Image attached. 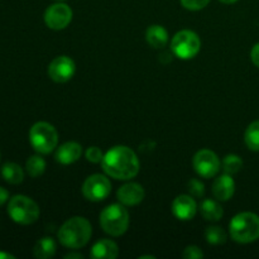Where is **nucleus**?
<instances>
[{
  "label": "nucleus",
  "instance_id": "1",
  "mask_svg": "<svg viewBox=\"0 0 259 259\" xmlns=\"http://www.w3.org/2000/svg\"><path fill=\"white\" fill-rule=\"evenodd\" d=\"M101 166L108 176L121 181L134 179L141 168L137 154L125 146H115L109 149L104 154Z\"/></svg>",
  "mask_w": 259,
  "mask_h": 259
},
{
  "label": "nucleus",
  "instance_id": "2",
  "mask_svg": "<svg viewBox=\"0 0 259 259\" xmlns=\"http://www.w3.org/2000/svg\"><path fill=\"white\" fill-rule=\"evenodd\" d=\"M93 228L90 222L82 217H73L63 223L58 230V240L61 244L70 249H78L85 247L91 239Z\"/></svg>",
  "mask_w": 259,
  "mask_h": 259
},
{
  "label": "nucleus",
  "instance_id": "3",
  "mask_svg": "<svg viewBox=\"0 0 259 259\" xmlns=\"http://www.w3.org/2000/svg\"><path fill=\"white\" fill-rule=\"evenodd\" d=\"M229 233L240 244H248L259 239V217L254 212H240L229 223Z\"/></svg>",
  "mask_w": 259,
  "mask_h": 259
},
{
  "label": "nucleus",
  "instance_id": "4",
  "mask_svg": "<svg viewBox=\"0 0 259 259\" xmlns=\"http://www.w3.org/2000/svg\"><path fill=\"white\" fill-rule=\"evenodd\" d=\"M129 212L123 204H111L100 214V225L111 237H120L128 230Z\"/></svg>",
  "mask_w": 259,
  "mask_h": 259
},
{
  "label": "nucleus",
  "instance_id": "5",
  "mask_svg": "<svg viewBox=\"0 0 259 259\" xmlns=\"http://www.w3.org/2000/svg\"><path fill=\"white\" fill-rule=\"evenodd\" d=\"M8 214L10 219L20 225H30L39 218V207L37 202L24 195H15L9 200Z\"/></svg>",
  "mask_w": 259,
  "mask_h": 259
},
{
  "label": "nucleus",
  "instance_id": "6",
  "mask_svg": "<svg viewBox=\"0 0 259 259\" xmlns=\"http://www.w3.org/2000/svg\"><path fill=\"white\" fill-rule=\"evenodd\" d=\"M29 142L35 152L48 154L57 147L58 133L52 124L38 121L30 128Z\"/></svg>",
  "mask_w": 259,
  "mask_h": 259
},
{
  "label": "nucleus",
  "instance_id": "7",
  "mask_svg": "<svg viewBox=\"0 0 259 259\" xmlns=\"http://www.w3.org/2000/svg\"><path fill=\"white\" fill-rule=\"evenodd\" d=\"M171 50L176 57L181 60H190L200 52L201 40L199 35L192 30H180L172 38Z\"/></svg>",
  "mask_w": 259,
  "mask_h": 259
},
{
  "label": "nucleus",
  "instance_id": "8",
  "mask_svg": "<svg viewBox=\"0 0 259 259\" xmlns=\"http://www.w3.org/2000/svg\"><path fill=\"white\" fill-rule=\"evenodd\" d=\"M111 184L104 175L95 174L88 177L82 185V194L90 201H103L110 195Z\"/></svg>",
  "mask_w": 259,
  "mask_h": 259
},
{
  "label": "nucleus",
  "instance_id": "9",
  "mask_svg": "<svg viewBox=\"0 0 259 259\" xmlns=\"http://www.w3.org/2000/svg\"><path fill=\"white\" fill-rule=\"evenodd\" d=\"M194 168L199 176L204 179H211L220 171V159L210 149H201L194 157Z\"/></svg>",
  "mask_w": 259,
  "mask_h": 259
},
{
  "label": "nucleus",
  "instance_id": "10",
  "mask_svg": "<svg viewBox=\"0 0 259 259\" xmlns=\"http://www.w3.org/2000/svg\"><path fill=\"white\" fill-rule=\"evenodd\" d=\"M72 20V10L67 4L56 3L47 8L45 13V22L53 30L65 29Z\"/></svg>",
  "mask_w": 259,
  "mask_h": 259
},
{
  "label": "nucleus",
  "instance_id": "11",
  "mask_svg": "<svg viewBox=\"0 0 259 259\" xmlns=\"http://www.w3.org/2000/svg\"><path fill=\"white\" fill-rule=\"evenodd\" d=\"M76 72V65L68 56H58L48 66V76L55 82L63 83L70 81Z\"/></svg>",
  "mask_w": 259,
  "mask_h": 259
},
{
  "label": "nucleus",
  "instance_id": "12",
  "mask_svg": "<svg viewBox=\"0 0 259 259\" xmlns=\"http://www.w3.org/2000/svg\"><path fill=\"white\" fill-rule=\"evenodd\" d=\"M196 201L190 195H180L172 202V212L179 220H191L196 215Z\"/></svg>",
  "mask_w": 259,
  "mask_h": 259
},
{
  "label": "nucleus",
  "instance_id": "13",
  "mask_svg": "<svg viewBox=\"0 0 259 259\" xmlns=\"http://www.w3.org/2000/svg\"><path fill=\"white\" fill-rule=\"evenodd\" d=\"M118 200L120 204L126 205V206H134L143 201L144 199V189L139 184L136 182H129V184L123 185L118 190Z\"/></svg>",
  "mask_w": 259,
  "mask_h": 259
},
{
  "label": "nucleus",
  "instance_id": "14",
  "mask_svg": "<svg viewBox=\"0 0 259 259\" xmlns=\"http://www.w3.org/2000/svg\"><path fill=\"white\" fill-rule=\"evenodd\" d=\"M235 191V182L232 175H222L212 184V194L219 201H228L233 197Z\"/></svg>",
  "mask_w": 259,
  "mask_h": 259
},
{
  "label": "nucleus",
  "instance_id": "15",
  "mask_svg": "<svg viewBox=\"0 0 259 259\" xmlns=\"http://www.w3.org/2000/svg\"><path fill=\"white\" fill-rule=\"evenodd\" d=\"M82 154V147L76 142H67L60 146L56 151L55 158L61 164H72L78 161Z\"/></svg>",
  "mask_w": 259,
  "mask_h": 259
},
{
  "label": "nucleus",
  "instance_id": "16",
  "mask_svg": "<svg viewBox=\"0 0 259 259\" xmlns=\"http://www.w3.org/2000/svg\"><path fill=\"white\" fill-rule=\"evenodd\" d=\"M118 255V245L110 239L99 240L91 248V257L96 259H115Z\"/></svg>",
  "mask_w": 259,
  "mask_h": 259
},
{
  "label": "nucleus",
  "instance_id": "17",
  "mask_svg": "<svg viewBox=\"0 0 259 259\" xmlns=\"http://www.w3.org/2000/svg\"><path fill=\"white\" fill-rule=\"evenodd\" d=\"M147 42L153 48H163L168 42V33L162 25H151L146 32Z\"/></svg>",
  "mask_w": 259,
  "mask_h": 259
},
{
  "label": "nucleus",
  "instance_id": "18",
  "mask_svg": "<svg viewBox=\"0 0 259 259\" xmlns=\"http://www.w3.org/2000/svg\"><path fill=\"white\" fill-rule=\"evenodd\" d=\"M56 249H57V245L55 240L50 237H45L35 243L33 248V254L38 259H48L56 254Z\"/></svg>",
  "mask_w": 259,
  "mask_h": 259
},
{
  "label": "nucleus",
  "instance_id": "19",
  "mask_svg": "<svg viewBox=\"0 0 259 259\" xmlns=\"http://www.w3.org/2000/svg\"><path fill=\"white\" fill-rule=\"evenodd\" d=\"M2 176L8 184L19 185L24 180V172L19 164L14 162H8L2 167Z\"/></svg>",
  "mask_w": 259,
  "mask_h": 259
},
{
  "label": "nucleus",
  "instance_id": "20",
  "mask_svg": "<svg viewBox=\"0 0 259 259\" xmlns=\"http://www.w3.org/2000/svg\"><path fill=\"white\" fill-rule=\"evenodd\" d=\"M200 211L204 219L210 220V222H219L224 215L223 207L219 202L214 201V200H204L200 206Z\"/></svg>",
  "mask_w": 259,
  "mask_h": 259
},
{
  "label": "nucleus",
  "instance_id": "21",
  "mask_svg": "<svg viewBox=\"0 0 259 259\" xmlns=\"http://www.w3.org/2000/svg\"><path fill=\"white\" fill-rule=\"evenodd\" d=\"M244 141L250 151L259 152V120L249 124L244 134Z\"/></svg>",
  "mask_w": 259,
  "mask_h": 259
},
{
  "label": "nucleus",
  "instance_id": "22",
  "mask_svg": "<svg viewBox=\"0 0 259 259\" xmlns=\"http://www.w3.org/2000/svg\"><path fill=\"white\" fill-rule=\"evenodd\" d=\"M25 169L30 177H39L42 176L43 172L46 171V161L40 156H32L28 158L25 163Z\"/></svg>",
  "mask_w": 259,
  "mask_h": 259
},
{
  "label": "nucleus",
  "instance_id": "23",
  "mask_svg": "<svg viewBox=\"0 0 259 259\" xmlns=\"http://www.w3.org/2000/svg\"><path fill=\"white\" fill-rule=\"evenodd\" d=\"M205 237L209 244L220 245L227 242V233L220 227H209L205 232Z\"/></svg>",
  "mask_w": 259,
  "mask_h": 259
},
{
  "label": "nucleus",
  "instance_id": "24",
  "mask_svg": "<svg viewBox=\"0 0 259 259\" xmlns=\"http://www.w3.org/2000/svg\"><path fill=\"white\" fill-rule=\"evenodd\" d=\"M243 161L237 154H228L223 159V171L227 175H235L242 169Z\"/></svg>",
  "mask_w": 259,
  "mask_h": 259
},
{
  "label": "nucleus",
  "instance_id": "25",
  "mask_svg": "<svg viewBox=\"0 0 259 259\" xmlns=\"http://www.w3.org/2000/svg\"><path fill=\"white\" fill-rule=\"evenodd\" d=\"M187 190H189L190 194L195 197H201L205 194V186L200 180L191 179L187 182Z\"/></svg>",
  "mask_w": 259,
  "mask_h": 259
},
{
  "label": "nucleus",
  "instance_id": "26",
  "mask_svg": "<svg viewBox=\"0 0 259 259\" xmlns=\"http://www.w3.org/2000/svg\"><path fill=\"white\" fill-rule=\"evenodd\" d=\"M85 156L86 159H88L89 162H91V163H100L104 158L103 152H101V149L98 148V147H90V148H88Z\"/></svg>",
  "mask_w": 259,
  "mask_h": 259
},
{
  "label": "nucleus",
  "instance_id": "27",
  "mask_svg": "<svg viewBox=\"0 0 259 259\" xmlns=\"http://www.w3.org/2000/svg\"><path fill=\"white\" fill-rule=\"evenodd\" d=\"M210 0H181V4L189 10H201L209 4Z\"/></svg>",
  "mask_w": 259,
  "mask_h": 259
},
{
  "label": "nucleus",
  "instance_id": "28",
  "mask_svg": "<svg viewBox=\"0 0 259 259\" xmlns=\"http://www.w3.org/2000/svg\"><path fill=\"white\" fill-rule=\"evenodd\" d=\"M182 257L185 259H199L204 257V253H202V250L200 249L199 247H196V245H189V247L184 250V253H182Z\"/></svg>",
  "mask_w": 259,
  "mask_h": 259
},
{
  "label": "nucleus",
  "instance_id": "29",
  "mask_svg": "<svg viewBox=\"0 0 259 259\" xmlns=\"http://www.w3.org/2000/svg\"><path fill=\"white\" fill-rule=\"evenodd\" d=\"M250 58H252V62L259 67V43L254 45V47L250 51Z\"/></svg>",
  "mask_w": 259,
  "mask_h": 259
},
{
  "label": "nucleus",
  "instance_id": "30",
  "mask_svg": "<svg viewBox=\"0 0 259 259\" xmlns=\"http://www.w3.org/2000/svg\"><path fill=\"white\" fill-rule=\"evenodd\" d=\"M8 200H9V192L5 189H3V187H0V206L4 205Z\"/></svg>",
  "mask_w": 259,
  "mask_h": 259
},
{
  "label": "nucleus",
  "instance_id": "31",
  "mask_svg": "<svg viewBox=\"0 0 259 259\" xmlns=\"http://www.w3.org/2000/svg\"><path fill=\"white\" fill-rule=\"evenodd\" d=\"M65 258L66 259H72V258H77V259H81V258H83V255L82 254H80V253H68V254H66L65 255Z\"/></svg>",
  "mask_w": 259,
  "mask_h": 259
},
{
  "label": "nucleus",
  "instance_id": "32",
  "mask_svg": "<svg viewBox=\"0 0 259 259\" xmlns=\"http://www.w3.org/2000/svg\"><path fill=\"white\" fill-rule=\"evenodd\" d=\"M14 255L9 254V253H5V252H0V259H14Z\"/></svg>",
  "mask_w": 259,
  "mask_h": 259
},
{
  "label": "nucleus",
  "instance_id": "33",
  "mask_svg": "<svg viewBox=\"0 0 259 259\" xmlns=\"http://www.w3.org/2000/svg\"><path fill=\"white\" fill-rule=\"evenodd\" d=\"M219 2L224 3V4H234V3H237L238 0H219Z\"/></svg>",
  "mask_w": 259,
  "mask_h": 259
},
{
  "label": "nucleus",
  "instance_id": "34",
  "mask_svg": "<svg viewBox=\"0 0 259 259\" xmlns=\"http://www.w3.org/2000/svg\"><path fill=\"white\" fill-rule=\"evenodd\" d=\"M141 258H154V257H152V255H142Z\"/></svg>",
  "mask_w": 259,
  "mask_h": 259
},
{
  "label": "nucleus",
  "instance_id": "35",
  "mask_svg": "<svg viewBox=\"0 0 259 259\" xmlns=\"http://www.w3.org/2000/svg\"><path fill=\"white\" fill-rule=\"evenodd\" d=\"M57 2H62V0H57Z\"/></svg>",
  "mask_w": 259,
  "mask_h": 259
}]
</instances>
